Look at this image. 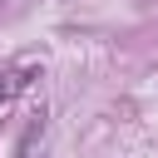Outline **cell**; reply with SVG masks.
I'll list each match as a JSON object with an SVG mask.
<instances>
[{"label":"cell","instance_id":"1","mask_svg":"<svg viewBox=\"0 0 158 158\" xmlns=\"http://www.w3.org/2000/svg\"><path fill=\"white\" fill-rule=\"evenodd\" d=\"M30 79H35V69H15V74H5V79H0V104H10L20 89H30Z\"/></svg>","mask_w":158,"mask_h":158},{"label":"cell","instance_id":"2","mask_svg":"<svg viewBox=\"0 0 158 158\" xmlns=\"http://www.w3.org/2000/svg\"><path fill=\"white\" fill-rule=\"evenodd\" d=\"M40 133H44V114H35V118L25 123V133H20V143H15V158H30V148H35Z\"/></svg>","mask_w":158,"mask_h":158}]
</instances>
